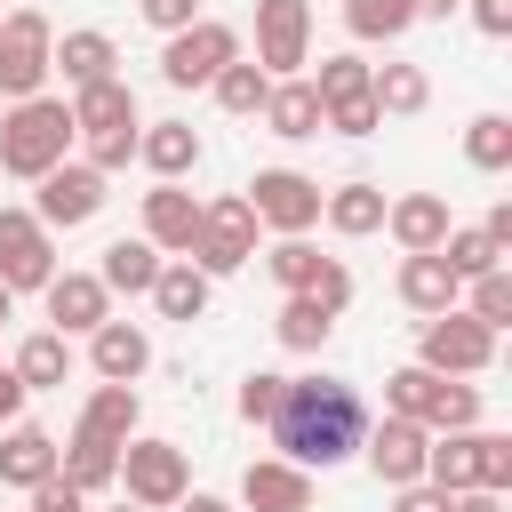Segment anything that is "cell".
Masks as SVG:
<instances>
[{
  "instance_id": "cell-1",
  "label": "cell",
  "mask_w": 512,
  "mask_h": 512,
  "mask_svg": "<svg viewBox=\"0 0 512 512\" xmlns=\"http://www.w3.org/2000/svg\"><path fill=\"white\" fill-rule=\"evenodd\" d=\"M272 440H280V456L288 464H344V456H360V432H368V408H360V392L344 384V376H288V392H280V416L264 424Z\"/></svg>"
},
{
  "instance_id": "cell-2",
  "label": "cell",
  "mask_w": 512,
  "mask_h": 512,
  "mask_svg": "<svg viewBox=\"0 0 512 512\" xmlns=\"http://www.w3.org/2000/svg\"><path fill=\"white\" fill-rule=\"evenodd\" d=\"M72 104L64 96H16L8 112H0V168L8 176H48L56 160H72Z\"/></svg>"
},
{
  "instance_id": "cell-3",
  "label": "cell",
  "mask_w": 512,
  "mask_h": 512,
  "mask_svg": "<svg viewBox=\"0 0 512 512\" xmlns=\"http://www.w3.org/2000/svg\"><path fill=\"white\" fill-rule=\"evenodd\" d=\"M256 232H264L256 208H248L240 192H224V200H200V232H192L184 256H192L208 280H224V272H240V264L256 256Z\"/></svg>"
},
{
  "instance_id": "cell-4",
  "label": "cell",
  "mask_w": 512,
  "mask_h": 512,
  "mask_svg": "<svg viewBox=\"0 0 512 512\" xmlns=\"http://www.w3.org/2000/svg\"><path fill=\"white\" fill-rule=\"evenodd\" d=\"M112 488H128V504H144V512H168L184 488H192V472H184V448L176 440H120V480Z\"/></svg>"
},
{
  "instance_id": "cell-5",
  "label": "cell",
  "mask_w": 512,
  "mask_h": 512,
  "mask_svg": "<svg viewBox=\"0 0 512 512\" xmlns=\"http://www.w3.org/2000/svg\"><path fill=\"white\" fill-rule=\"evenodd\" d=\"M232 56H240V32L216 24V16H192L184 32H168V48H160V80H168V88H208Z\"/></svg>"
},
{
  "instance_id": "cell-6",
  "label": "cell",
  "mask_w": 512,
  "mask_h": 512,
  "mask_svg": "<svg viewBox=\"0 0 512 512\" xmlns=\"http://www.w3.org/2000/svg\"><path fill=\"white\" fill-rule=\"evenodd\" d=\"M416 360H424L432 376H480V368L496 360V328H480L464 304H448V312H432V320H424Z\"/></svg>"
},
{
  "instance_id": "cell-7",
  "label": "cell",
  "mask_w": 512,
  "mask_h": 512,
  "mask_svg": "<svg viewBox=\"0 0 512 512\" xmlns=\"http://www.w3.org/2000/svg\"><path fill=\"white\" fill-rule=\"evenodd\" d=\"M48 48H56V32H48L40 8H0V96H8V104H16V96H40Z\"/></svg>"
},
{
  "instance_id": "cell-8",
  "label": "cell",
  "mask_w": 512,
  "mask_h": 512,
  "mask_svg": "<svg viewBox=\"0 0 512 512\" xmlns=\"http://www.w3.org/2000/svg\"><path fill=\"white\" fill-rule=\"evenodd\" d=\"M40 184V224L48 232H72V224H88V216H104V200H112V176L104 168H88V160H56L48 176H32Z\"/></svg>"
},
{
  "instance_id": "cell-9",
  "label": "cell",
  "mask_w": 512,
  "mask_h": 512,
  "mask_svg": "<svg viewBox=\"0 0 512 512\" xmlns=\"http://www.w3.org/2000/svg\"><path fill=\"white\" fill-rule=\"evenodd\" d=\"M256 64L272 80L312 64V0H256Z\"/></svg>"
},
{
  "instance_id": "cell-10",
  "label": "cell",
  "mask_w": 512,
  "mask_h": 512,
  "mask_svg": "<svg viewBox=\"0 0 512 512\" xmlns=\"http://www.w3.org/2000/svg\"><path fill=\"white\" fill-rule=\"evenodd\" d=\"M0 280L24 296V288H48L56 280V240L32 208H0Z\"/></svg>"
},
{
  "instance_id": "cell-11",
  "label": "cell",
  "mask_w": 512,
  "mask_h": 512,
  "mask_svg": "<svg viewBox=\"0 0 512 512\" xmlns=\"http://www.w3.org/2000/svg\"><path fill=\"white\" fill-rule=\"evenodd\" d=\"M240 200H248L256 224H272V232H312V224H320V184L296 176V168H256V184H248Z\"/></svg>"
},
{
  "instance_id": "cell-12",
  "label": "cell",
  "mask_w": 512,
  "mask_h": 512,
  "mask_svg": "<svg viewBox=\"0 0 512 512\" xmlns=\"http://www.w3.org/2000/svg\"><path fill=\"white\" fill-rule=\"evenodd\" d=\"M424 448H432V432H424L416 416H384V424H368V432H360V456H368V472H376L384 488L424 480Z\"/></svg>"
},
{
  "instance_id": "cell-13",
  "label": "cell",
  "mask_w": 512,
  "mask_h": 512,
  "mask_svg": "<svg viewBox=\"0 0 512 512\" xmlns=\"http://www.w3.org/2000/svg\"><path fill=\"white\" fill-rule=\"evenodd\" d=\"M192 232H200V200L184 192V176H160V184L144 192V240H152L160 256H184Z\"/></svg>"
},
{
  "instance_id": "cell-14",
  "label": "cell",
  "mask_w": 512,
  "mask_h": 512,
  "mask_svg": "<svg viewBox=\"0 0 512 512\" xmlns=\"http://www.w3.org/2000/svg\"><path fill=\"white\" fill-rule=\"evenodd\" d=\"M240 504L248 512H312V472L288 456H256L240 472Z\"/></svg>"
},
{
  "instance_id": "cell-15",
  "label": "cell",
  "mask_w": 512,
  "mask_h": 512,
  "mask_svg": "<svg viewBox=\"0 0 512 512\" xmlns=\"http://www.w3.org/2000/svg\"><path fill=\"white\" fill-rule=\"evenodd\" d=\"M40 296H48V320H56V336H88L96 320H112V288H104L96 272H56Z\"/></svg>"
},
{
  "instance_id": "cell-16",
  "label": "cell",
  "mask_w": 512,
  "mask_h": 512,
  "mask_svg": "<svg viewBox=\"0 0 512 512\" xmlns=\"http://www.w3.org/2000/svg\"><path fill=\"white\" fill-rule=\"evenodd\" d=\"M88 368H96L104 384H136V376L152 368V336H144L136 320H96V328H88Z\"/></svg>"
},
{
  "instance_id": "cell-17",
  "label": "cell",
  "mask_w": 512,
  "mask_h": 512,
  "mask_svg": "<svg viewBox=\"0 0 512 512\" xmlns=\"http://www.w3.org/2000/svg\"><path fill=\"white\" fill-rule=\"evenodd\" d=\"M120 128H144V120H136V96H128L120 72L72 88V136H120Z\"/></svg>"
},
{
  "instance_id": "cell-18",
  "label": "cell",
  "mask_w": 512,
  "mask_h": 512,
  "mask_svg": "<svg viewBox=\"0 0 512 512\" xmlns=\"http://www.w3.org/2000/svg\"><path fill=\"white\" fill-rule=\"evenodd\" d=\"M280 144H304V136H320L328 128V112H320V96H312V80L304 72H288V80H272V96H264V112H256Z\"/></svg>"
},
{
  "instance_id": "cell-19",
  "label": "cell",
  "mask_w": 512,
  "mask_h": 512,
  "mask_svg": "<svg viewBox=\"0 0 512 512\" xmlns=\"http://www.w3.org/2000/svg\"><path fill=\"white\" fill-rule=\"evenodd\" d=\"M384 232L400 240V256H424V248L448 240V200L440 192H400V200H384Z\"/></svg>"
},
{
  "instance_id": "cell-20",
  "label": "cell",
  "mask_w": 512,
  "mask_h": 512,
  "mask_svg": "<svg viewBox=\"0 0 512 512\" xmlns=\"http://www.w3.org/2000/svg\"><path fill=\"white\" fill-rule=\"evenodd\" d=\"M136 160L152 176H192L200 168V128L192 120H144L136 128Z\"/></svg>"
},
{
  "instance_id": "cell-21",
  "label": "cell",
  "mask_w": 512,
  "mask_h": 512,
  "mask_svg": "<svg viewBox=\"0 0 512 512\" xmlns=\"http://www.w3.org/2000/svg\"><path fill=\"white\" fill-rule=\"evenodd\" d=\"M456 296H464V280L448 272V256H440V248L400 256V304H408V312H424V320H432V312H448Z\"/></svg>"
},
{
  "instance_id": "cell-22",
  "label": "cell",
  "mask_w": 512,
  "mask_h": 512,
  "mask_svg": "<svg viewBox=\"0 0 512 512\" xmlns=\"http://www.w3.org/2000/svg\"><path fill=\"white\" fill-rule=\"evenodd\" d=\"M56 472H64L80 496H96V488H112V480H120V440H104V432H80V424H72V440L56 448Z\"/></svg>"
},
{
  "instance_id": "cell-23",
  "label": "cell",
  "mask_w": 512,
  "mask_h": 512,
  "mask_svg": "<svg viewBox=\"0 0 512 512\" xmlns=\"http://www.w3.org/2000/svg\"><path fill=\"white\" fill-rule=\"evenodd\" d=\"M112 64H120V48H112V32H64V40L48 48V72H64V88H88V80H112Z\"/></svg>"
},
{
  "instance_id": "cell-24",
  "label": "cell",
  "mask_w": 512,
  "mask_h": 512,
  "mask_svg": "<svg viewBox=\"0 0 512 512\" xmlns=\"http://www.w3.org/2000/svg\"><path fill=\"white\" fill-rule=\"evenodd\" d=\"M48 472H56V440L40 424H8L0 432V480L8 488H40Z\"/></svg>"
},
{
  "instance_id": "cell-25",
  "label": "cell",
  "mask_w": 512,
  "mask_h": 512,
  "mask_svg": "<svg viewBox=\"0 0 512 512\" xmlns=\"http://www.w3.org/2000/svg\"><path fill=\"white\" fill-rule=\"evenodd\" d=\"M368 96L384 120H416L432 104V80H424V64H368Z\"/></svg>"
},
{
  "instance_id": "cell-26",
  "label": "cell",
  "mask_w": 512,
  "mask_h": 512,
  "mask_svg": "<svg viewBox=\"0 0 512 512\" xmlns=\"http://www.w3.org/2000/svg\"><path fill=\"white\" fill-rule=\"evenodd\" d=\"M320 216H328V232L368 240V232H384V184H336V192H320Z\"/></svg>"
},
{
  "instance_id": "cell-27",
  "label": "cell",
  "mask_w": 512,
  "mask_h": 512,
  "mask_svg": "<svg viewBox=\"0 0 512 512\" xmlns=\"http://www.w3.org/2000/svg\"><path fill=\"white\" fill-rule=\"evenodd\" d=\"M96 280L112 288V296H152V280H160V248L136 232V240H112L104 248V264H96Z\"/></svg>"
},
{
  "instance_id": "cell-28",
  "label": "cell",
  "mask_w": 512,
  "mask_h": 512,
  "mask_svg": "<svg viewBox=\"0 0 512 512\" xmlns=\"http://www.w3.org/2000/svg\"><path fill=\"white\" fill-rule=\"evenodd\" d=\"M208 272L192 264V256H176V264H160V280H152V304H160V320H208Z\"/></svg>"
},
{
  "instance_id": "cell-29",
  "label": "cell",
  "mask_w": 512,
  "mask_h": 512,
  "mask_svg": "<svg viewBox=\"0 0 512 512\" xmlns=\"http://www.w3.org/2000/svg\"><path fill=\"white\" fill-rule=\"evenodd\" d=\"M8 368H16V384H24V392H56V384L72 376V336L40 328V336H24V344H16V360H8Z\"/></svg>"
},
{
  "instance_id": "cell-30",
  "label": "cell",
  "mask_w": 512,
  "mask_h": 512,
  "mask_svg": "<svg viewBox=\"0 0 512 512\" xmlns=\"http://www.w3.org/2000/svg\"><path fill=\"white\" fill-rule=\"evenodd\" d=\"M208 88H216V104H224L232 120H256V112H264V96H272V72H264V64H248V56H232Z\"/></svg>"
},
{
  "instance_id": "cell-31",
  "label": "cell",
  "mask_w": 512,
  "mask_h": 512,
  "mask_svg": "<svg viewBox=\"0 0 512 512\" xmlns=\"http://www.w3.org/2000/svg\"><path fill=\"white\" fill-rule=\"evenodd\" d=\"M432 400H440V376H432L424 360H408V368L384 376V416H416V424L432 432Z\"/></svg>"
},
{
  "instance_id": "cell-32",
  "label": "cell",
  "mask_w": 512,
  "mask_h": 512,
  "mask_svg": "<svg viewBox=\"0 0 512 512\" xmlns=\"http://www.w3.org/2000/svg\"><path fill=\"white\" fill-rule=\"evenodd\" d=\"M272 328H280V344H288V352H320V344H328V328H336V312H328L320 296H304V288H296V296L280 304V320H272Z\"/></svg>"
},
{
  "instance_id": "cell-33",
  "label": "cell",
  "mask_w": 512,
  "mask_h": 512,
  "mask_svg": "<svg viewBox=\"0 0 512 512\" xmlns=\"http://www.w3.org/2000/svg\"><path fill=\"white\" fill-rule=\"evenodd\" d=\"M80 432L128 440V432H136V384H96V392H88V408H80Z\"/></svg>"
},
{
  "instance_id": "cell-34",
  "label": "cell",
  "mask_w": 512,
  "mask_h": 512,
  "mask_svg": "<svg viewBox=\"0 0 512 512\" xmlns=\"http://www.w3.org/2000/svg\"><path fill=\"white\" fill-rule=\"evenodd\" d=\"M464 160H472L480 176H504V168H512V120H504V112H480V120L464 128Z\"/></svg>"
},
{
  "instance_id": "cell-35",
  "label": "cell",
  "mask_w": 512,
  "mask_h": 512,
  "mask_svg": "<svg viewBox=\"0 0 512 512\" xmlns=\"http://www.w3.org/2000/svg\"><path fill=\"white\" fill-rule=\"evenodd\" d=\"M440 256H448V272H456V280H480V272H496V264H504V248H496L480 224H448Z\"/></svg>"
},
{
  "instance_id": "cell-36",
  "label": "cell",
  "mask_w": 512,
  "mask_h": 512,
  "mask_svg": "<svg viewBox=\"0 0 512 512\" xmlns=\"http://www.w3.org/2000/svg\"><path fill=\"white\" fill-rule=\"evenodd\" d=\"M264 272H272V280L296 296V288H312V280H320V248H312L304 232H280V240L264 248Z\"/></svg>"
},
{
  "instance_id": "cell-37",
  "label": "cell",
  "mask_w": 512,
  "mask_h": 512,
  "mask_svg": "<svg viewBox=\"0 0 512 512\" xmlns=\"http://www.w3.org/2000/svg\"><path fill=\"white\" fill-rule=\"evenodd\" d=\"M344 24L352 40H400L416 24V0H344Z\"/></svg>"
},
{
  "instance_id": "cell-38",
  "label": "cell",
  "mask_w": 512,
  "mask_h": 512,
  "mask_svg": "<svg viewBox=\"0 0 512 512\" xmlns=\"http://www.w3.org/2000/svg\"><path fill=\"white\" fill-rule=\"evenodd\" d=\"M464 296H472L464 312H472L480 328H512V272H504V264L480 272V280H464Z\"/></svg>"
},
{
  "instance_id": "cell-39",
  "label": "cell",
  "mask_w": 512,
  "mask_h": 512,
  "mask_svg": "<svg viewBox=\"0 0 512 512\" xmlns=\"http://www.w3.org/2000/svg\"><path fill=\"white\" fill-rule=\"evenodd\" d=\"M312 96H320V112H328V104H344V96H368V64H360V56H320Z\"/></svg>"
},
{
  "instance_id": "cell-40",
  "label": "cell",
  "mask_w": 512,
  "mask_h": 512,
  "mask_svg": "<svg viewBox=\"0 0 512 512\" xmlns=\"http://www.w3.org/2000/svg\"><path fill=\"white\" fill-rule=\"evenodd\" d=\"M280 392H288V376H280V368L240 376V424H256V432H264V424L280 416Z\"/></svg>"
},
{
  "instance_id": "cell-41",
  "label": "cell",
  "mask_w": 512,
  "mask_h": 512,
  "mask_svg": "<svg viewBox=\"0 0 512 512\" xmlns=\"http://www.w3.org/2000/svg\"><path fill=\"white\" fill-rule=\"evenodd\" d=\"M464 424H480V384H464V376H440L432 432H464Z\"/></svg>"
},
{
  "instance_id": "cell-42",
  "label": "cell",
  "mask_w": 512,
  "mask_h": 512,
  "mask_svg": "<svg viewBox=\"0 0 512 512\" xmlns=\"http://www.w3.org/2000/svg\"><path fill=\"white\" fill-rule=\"evenodd\" d=\"M328 128L336 136H376L384 112H376V96H344V104H328Z\"/></svg>"
},
{
  "instance_id": "cell-43",
  "label": "cell",
  "mask_w": 512,
  "mask_h": 512,
  "mask_svg": "<svg viewBox=\"0 0 512 512\" xmlns=\"http://www.w3.org/2000/svg\"><path fill=\"white\" fill-rule=\"evenodd\" d=\"M480 488H496V496L512 488V440L504 432H480Z\"/></svg>"
},
{
  "instance_id": "cell-44",
  "label": "cell",
  "mask_w": 512,
  "mask_h": 512,
  "mask_svg": "<svg viewBox=\"0 0 512 512\" xmlns=\"http://www.w3.org/2000/svg\"><path fill=\"white\" fill-rule=\"evenodd\" d=\"M128 160H136V128H120V136H88V168L112 176V168H128Z\"/></svg>"
},
{
  "instance_id": "cell-45",
  "label": "cell",
  "mask_w": 512,
  "mask_h": 512,
  "mask_svg": "<svg viewBox=\"0 0 512 512\" xmlns=\"http://www.w3.org/2000/svg\"><path fill=\"white\" fill-rule=\"evenodd\" d=\"M304 296H320V304H328V312H344V304H352V272H344V264H336V256H320V280H312V288H304Z\"/></svg>"
},
{
  "instance_id": "cell-46",
  "label": "cell",
  "mask_w": 512,
  "mask_h": 512,
  "mask_svg": "<svg viewBox=\"0 0 512 512\" xmlns=\"http://www.w3.org/2000/svg\"><path fill=\"white\" fill-rule=\"evenodd\" d=\"M32 512H88V496H80L64 472H48V480L32 488Z\"/></svg>"
},
{
  "instance_id": "cell-47",
  "label": "cell",
  "mask_w": 512,
  "mask_h": 512,
  "mask_svg": "<svg viewBox=\"0 0 512 512\" xmlns=\"http://www.w3.org/2000/svg\"><path fill=\"white\" fill-rule=\"evenodd\" d=\"M136 8H144V24H152V32H184V24L200 16V0H136Z\"/></svg>"
},
{
  "instance_id": "cell-48",
  "label": "cell",
  "mask_w": 512,
  "mask_h": 512,
  "mask_svg": "<svg viewBox=\"0 0 512 512\" xmlns=\"http://www.w3.org/2000/svg\"><path fill=\"white\" fill-rule=\"evenodd\" d=\"M392 512H448V488H432V480H408V488H392Z\"/></svg>"
},
{
  "instance_id": "cell-49",
  "label": "cell",
  "mask_w": 512,
  "mask_h": 512,
  "mask_svg": "<svg viewBox=\"0 0 512 512\" xmlns=\"http://www.w3.org/2000/svg\"><path fill=\"white\" fill-rule=\"evenodd\" d=\"M472 24L488 40H512V0H472Z\"/></svg>"
},
{
  "instance_id": "cell-50",
  "label": "cell",
  "mask_w": 512,
  "mask_h": 512,
  "mask_svg": "<svg viewBox=\"0 0 512 512\" xmlns=\"http://www.w3.org/2000/svg\"><path fill=\"white\" fill-rule=\"evenodd\" d=\"M448 512H504V496H496V488H456Z\"/></svg>"
},
{
  "instance_id": "cell-51",
  "label": "cell",
  "mask_w": 512,
  "mask_h": 512,
  "mask_svg": "<svg viewBox=\"0 0 512 512\" xmlns=\"http://www.w3.org/2000/svg\"><path fill=\"white\" fill-rule=\"evenodd\" d=\"M16 408H24V384H16V368H0V424H16Z\"/></svg>"
},
{
  "instance_id": "cell-52",
  "label": "cell",
  "mask_w": 512,
  "mask_h": 512,
  "mask_svg": "<svg viewBox=\"0 0 512 512\" xmlns=\"http://www.w3.org/2000/svg\"><path fill=\"white\" fill-rule=\"evenodd\" d=\"M480 232H488V240H496V248H512V208H504V200H496V208H488V224H480Z\"/></svg>"
},
{
  "instance_id": "cell-53",
  "label": "cell",
  "mask_w": 512,
  "mask_h": 512,
  "mask_svg": "<svg viewBox=\"0 0 512 512\" xmlns=\"http://www.w3.org/2000/svg\"><path fill=\"white\" fill-rule=\"evenodd\" d=\"M168 512H232V504H224V496H200V488H184Z\"/></svg>"
},
{
  "instance_id": "cell-54",
  "label": "cell",
  "mask_w": 512,
  "mask_h": 512,
  "mask_svg": "<svg viewBox=\"0 0 512 512\" xmlns=\"http://www.w3.org/2000/svg\"><path fill=\"white\" fill-rule=\"evenodd\" d=\"M464 0H416V16H456Z\"/></svg>"
},
{
  "instance_id": "cell-55",
  "label": "cell",
  "mask_w": 512,
  "mask_h": 512,
  "mask_svg": "<svg viewBox=\"0 0 512 512\" xmlns=\"http://www.w3.org/2000/svg\"><path fill=\"white\" fill-rule=\"evenodd\" d=\"M0 320H16V288L8 280H0Z\"/></svg>"
},
{
  "instance_id": "cell-56",
  "label": "cell",
  "mask_w": 512,
  "mask_h": 512,
  "mask_svg": "<svg viewBox=\"0 0 512 512\" xmlns=\"http://www.w3.org/2000/svg\"><path fill=\"white\" fill-rule=\"evenodd\" d=\"M120 512H144V504H120Z\"/></svg>"
}]
</instances>
